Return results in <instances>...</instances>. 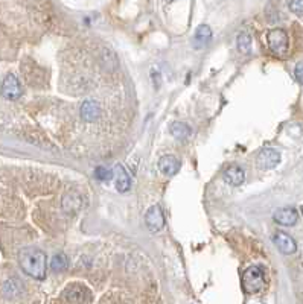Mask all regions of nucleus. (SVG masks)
Masks as SVG:
<instances>
[{"mask_svg":"<svg viewBox=\"0 0 303 304\" xmlns=\"http://www.w3.org/2000/svg\"><path fill=\"white\" fill-rule=\"evenodd\" d=\"M242 291L247 295H256L265 288V275L259 266H250L242 274Z\"/></svg>","mask_w":303,"mask_h":304,"instance_id":"2","label":"nucleus"},{"mask_svg":"<svg viewBox=\"0 0 303 304\" xmlns=\"http://www.w3.org/2000/svg\"><path fill=\"white\" fill-rule=\"evenodd\" d=\"M81 197L75 192H70L67 194L64 198H63V208L66 213H73V211H78L81 208Z\"/></svg>","mask_w":303,"mask_h":304,"instance_id":"14","label":"nucleus"},{"mask_svg":"<svg viewBox=\"0 0 303 304\" xmlns=\"http://www.w3.org/2000/svg\"><path fill=\"white\" fill-rule=\"evenodd\" d=\"M273 219L284 225V227H293L296 225V222L299 220V213L296 208H291V207H285V208H279L274 214H273Z\"/></svg>","mask_w":303,"mask_h":304,"instance_id":"8","label":"nucleus"},{"mask_svg":"<svg viewBox=\"0 0 303 304\" xmlns=\"http://www.w3.org/2000/svg\"><path fill=\"white\" fill-rule=\"evenodd\" d=\"M302 213H303V207H302Z\"/></svg>","mask_w":303,"mask_h":304,"instance_id":"22","label":"nucleus"},{"mask_svg":"<svg viewBox=\"0 0 303 304\" xmlns=\"http://www.w3.org/2000/svg\"><path fill=\"white\" fill-rule=\"evenodd\" d=\"M267 43L273 53L276 55H285L288 50V35L284 29H271L267 34Z\"/></svg>","mask_w":303,"mask_h":304,"instance_id":"3","label":"nucleus"},{"mask_svg":"<svg viewBox=\"0 0 303 304\" xmlns=\"http://www.w3.org/2000/svg\"><path fill=\"white\" fill-rule=\"evenodd\" d=\"M159 169L166 177H174L180 169V161L174 155H165L159 160Z\"/></svg>","mask_w":303,"mask_h":304,"instance_id":"9","label":"nucleus"},{"mask_svg":"<svg viewBox=\"0 0 303 304\" xmlns=\"http://www.w3.org/2000/svg\"><path fill=\"white\" fill-rule=\"evenodd\" d=\"M191 128L186 125V123H182V122H175L171 125V134L179 139V140H186L189 135H191Z\"/></svg>","mask_w":303,"mask_h":304,"instance_id":"15","label":"nucleus"},{"mask_svg":"<svg viewBox=\"0 0 303 304\" xmlns=\"http://www.w3.org/2000/svg\"><path fill=\"white\" fill-rule=\"evenodd\" d=\"M166 2H168V3H171V2H174V0H166Z\"/></svg>","mask_w":303,"mask_h":304,"instance_id":"21","label":"nucleus"},{"mask_svg":"<svg viewBox=\"0 0 303 304\" xmlns=\"http://www.w3.org/2000/svg\"><path fill=\"white\" fill-rule=\"evenodd\" d=\"M130 187H131V180L128 177L127 171L120 164H117L116 166V189L120 194H125L130 190Z\"/></svg>","mask_w":303,"mask_h":304,"instance_id":"12","label":"nucleus"},{"mask_svg":"<svg viewBox=\"0 0 303 304\" xmlns=\"http://www.w3.org/2000/svg\"><path fill=\"white\" fill-rule=\"evenodd\" d=\"M0 93L5 99H9V101H17L23 90H21V84L20 81L17 79V76L14 75H8L3 82H2V87H0Z\"/></svg>","mask_w":303,"mask_h":304,"instance_id":"4","label":"nucleus"},{"mask_svg":"<svg viewBox=\"0 0 303 304\" xmlns=\"http://www.w3.org/2000/svg\"><path fill=\"white\" fill-rule=\"evenodd\" d=\"M101 106L96 101H86L81 105V117L86 122H93L99 117Z\"/></svg>","mask_w":303,"mask_h":304,"instance_id":"10","label":"nucleus"},{"mask_svg":"<svg viewBox=\"0 0 303 304\" xmlns=\"http://www.w3.org/2000/svg\"><path fill=\"white\" fill-rule=\"evenodd\" d=\"M290 9L296 15L303 17V0H290Z\"/></svg>","mask_w":303,"mask_h":304,"instance_id":"19","label":"nucleus"},{"mask_svg":"<svg viewBox=\"0 0 303 304\" xmlns=\"http://www.w3.org/2000/svg\"><path fill=\"white\" fill-rule=\"evenodd\" d=\"M95 177H96L99 181H110V180L113 178V172H111L108 168L99 166V168H96V171H95Z\"/></svg>","mask_w":303,"mask_h":304,"instance_id":"18","label":"nucleus"},{"mask_svg":"<svg viewBox=\"0 0 303 304\" xmlns=\"http://www.w3.org/2000/svg\"><path fill=\"white\" fill-rule=\"evenodd\" d=\"M273 242H274V245L277 246V250H279L281 253H284V254H294V253L297 251L296 240H294L291 236H288L287 233H282V231L276 233V234L273 236Z\"/></svg>","mask_w":303,"mask_h":304,"instance_id":"7","label":"nucleus"},{"mask_svg":"<svg viewBox=\"0 0 303 304\" xmlns=\"http://www.w3.org/2000/svg\"><path fill=\"white\" fill-rule=\"evenodd\" d=\"M18 263L20 268L23 269L24 274L35 280H43L46 277V266H47V259L46 254L34 246L23 248L18 253Z\"/></svg>","mask_w":303,"mask_h":304,"instance_id":"1","label":"nucleus"},{"mask_svg":"<svg viewBox=\"0 0 303 304\" xmlns=\"http://www.w3.org/2000/svg\"><path fill=\"white\" fill-rule=\"evenodd\" d=\"M212 38V31L207 24H201L197 31H195V35H194V47L195 49H201L204 47Z\"/></svg>","mask_w":303,"mask_h":304,"instance_id":"13","label":"nucleus"},{"mask_svg":"<svg viewBox=\"0 0 303 304\" xmlns=\"http://www.w3.org/2000/svg\"><path fill=\"white\" fill-rule=\"evenodd\" d=\"M238 49L242 53H248L251 50V37L247 32H242L238 35Z\"/></svg>","mask_w":303,"mask_h":304,"instance_id":"17","label":"nucleus"},{"mask_svg":"<svg viewBox=\"0 0 303 304\" xmlns=\"http://www.w3.org/2000/svg\"><path fill=\"white\" fill-rule=\"evenodd\" d=\"M294 75H296V79L299 81V84H302L303 86V63H299V64L296 66Z\"/></svg>","mask_w":303,"mask_h":304,"instance_id":"20","label":"nucleus"},{"mask_svg":"<svg viewBox=\"0 0 303 304\" xmlns=\"http://www.w3.org/2000/svg\"><path fill=\"white\" fill-rule=\"evenodd\" d=\"M281 163V154L276 149L267 148L258 155V166L261 169H274Z\"/></svg>","mask_w":303,"mask_h":304,"instance_id":"6","label":"nucleus"},{"mask_svg":"<svg viewBox=\"0 0 303 304\" xmlns=\"http://www.w3.org/2000/svg\"><path fill=\"white\" fill-rule=\"evenodd\" d=\"M67 266H69V259L66 257V254L58 253L54 256L52 262H50V268L54 271H64V269H67Z\"/></svg>","mask_w":303,"mask_h":304,"instance_id":"16","label":"nucleus"},{"mask_svg":"<svg viewBox=\"0 0 303 304\" xmlns=\"http://www.w3.org/2000/svg\"><path fill=\"white\" fill-rule=\"evenodd\" d=\"M145 222H146V227L149 231H153V233L160 231L165 227V214H163L162 208L159 205H153L145 214Z\"/></svg>","mask_w":303,"mask_h":304,"instance_id":"5","label":"nucleus"},{"mask_svg":"<svg viewBox=\"0 0 303 304\" xmlns=\"http://www.w3.org/2000/svg\"><path fill=\"white\" fill-rule=\"evenodd\" d=\"M224 180L230 186H241L245 181V174L239 166H230L224 171Z\"/></svg>","mask_w":303,"mask_h":304,"instance_id":"11","label":"nucleus"}]
</instances>
